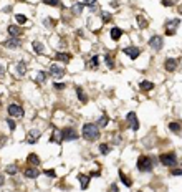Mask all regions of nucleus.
Masks as SVG:
<instances>
[{
  "label": "nucleus",
  "instance_id": "nucleus-1",
  "mask_svg": "<svg viewBox=\"0 0 182 192\" xmlns=\"http://www.w3.org/2000/svg\"><path fill=\"white\" fill-rule=\"evenodd\" d=\"M81 136H83L86 141H96L99 138V127L95 123H85L83 129H81Z\"/></svg>",
  "mask_w": 182,
  "mask_h": 192
},
{
  "label": "nucleus",
  "instance_id": "nucleus-2",
  "mask_svg": "<svg viewBox=\"0 0 182 192\" xmlns=\"http://www.w3.org/2000/svg\"><path fill=\"white\" fill-rule=\"evenodd\" d=\"M154 159L149 158V156H141V158L138 159V171L139 172H151L152 169H154V162H152Z\"/></svg>",
  "mask_w": 182,
  "mask_h": 192
},
{
  "label": "nucleus",
  "instance_id": "nucleus-3",
  "mask_svg": "<svg viewBox=\"0 0 182 192\" xmlns=\"http://www.w3.org/2000/svg\"><path fill=\"white\" fill-rule=\"evenodd\" d=\"M159 162L166 167H174L177 164V158H175V153H162L159 156Z\"/></svg>",
  "mask_w": 182,
  "mask_h": 192
},
{
  "label": "nucleus",
  "instance_id": "nucleus-4",
  "mask_svg": "<svg viewBox=\"0 0 182 192\" xmlns=\"http://www.w3.org/2000/svg\"><path fill=\"white\" fill-rule=\"evenodd\" d=\"M80 136H78V131L71 126H66L61 129V139L63 141H76Z\"/></svg>",
  "mask_w": 182,
  "mask_h": 192
},
{
  "label": "nucleus",
  "instance_id": "nucleus-5",
  "mask_svg": "<svg viewBox=\"0 0 182 192\" xmlns=\"http://www.w3.org/2000/svg\"><path fill=\"white\" fill-rule=\"evenodd\" d=\"M148 43H149V46H151L154 51H161L162 46H164V38L161 37V35H152Z\"/></svg>",
  "mask_w": 182,
  "mask_h": 192
},
{
  "label": "nucleus",
  "instance_id": "nucleus-6",
  "mask_svg": "<svg viewBox=\"0 0 182 192\" xmlns=\"http://www.w3.org/2000/svg\"><path fill=\"white\" fill-rule=\"evenodd\" d=\"M7 111H8V114L12 116V118H23V114H25V111H23V108L20 106V104H15V103L8 104Z\"/></svg>",
  "mask_w": 182,
  "mask_h": 192
},
{
  "label": "nucleus",
  "instance_id": "nucleus-7",
  "mask_svg": "<svg viewBox=\"0 0 182 192\" xmlns=\"http://www.w3.org/2000/svg\"><path fill=\"white\" fill-rule=\"evenodd\" d=\"M20 45H22V42H20L18 37H10V38L5 40V42H2V46H3V48H12V50L20 48Z\"/></svg>",
  "mask_w": 182,
  "mask_h": 192
},
{
  "label": "nucleus",
  "instance_id": "nucleus-8",
  "mask_svg": "<svg viewBox=\"0 0 182 192\" xmlns=\"http://www.w3.org/2000/svg\"><path fill=\"white\" fill-rule=\"evenodd\" d=\"M177 68H179L177 58H167V60L164 61V70H166V71H175Z\"/></svg>",
  "mask_w": 182,
  "mask_h": 192
},
{
  "label": "nucleus",
  "instance_id": "nucleus-9",
  "mask_svg": "<svg viewBox=\"0 0 182 192\" xmlns=\"http://www.w3.org/2000/svg\"><path fill=\"white\" fill-rule=\"evenodd\" d=\"M40 136H42V132H40L38 129H30L28 131V134H27V144H35V143H38V139Z\"/></svg>",
  "mask_w": 182,
  "mask_h": 192
},
{
  "label": "nucleus",
  "instance_id": "nucleus-10",
  "mask_svg": "<svg viewBox=\"0 0 182 192\" xmlns=\"http://www.w3.org/2000/svg\"><path fill=\"white\" fill-rule=\"evenodd\" d=\"M122 51H124V55L129 56L131 60H136V58L141 55V48H138V46H126Z\"/></svg>",
  "mask_w": 182,
  "mask_h": 192
},
{
  "label": "nucleus",
  "instance_id": "nucleus-11",
  "mask_svg": "<svg viewBox=\"0 0 182 192\" xmlns=\"http://www.w3.org/2000/svg\"><path fill=\"white\" fill-rule=\"evenodd\" d=\"M180 20L179 18H174L171 22H167V27H166V35L167 37H172V35H175V28L179 27Z\"/></svg>",
  "mask_w": 182,
  "mask_h": 192
},
{
  "label": "nucleus",
  "instance_id": "nucleus-12",
  "mask_svg": "<svg viewBox=\"0 0 182 192\" xmlns=\"http://www.w3.org/2000/svg\"><path fill=\"white\" fill-rule=\"evenodd\" d=\"M126 121L133 126V131H138V129H139V121H138L136 113H134V111H131V113L126 114Z\"/></svg>",
  "mask_w": 182,
  "mask_h": 192
},
{
  "label": "nucleus",
  "instance_id": "nucleus-13",
  "mask_svg": "<svg viewBox=\"0 0 182 192\" xmlns=\"http://www.w3.org/2000/svg\"><path fill=\"white\" fill-rule=\"evenodd\" d=\"M48 73H50V76H53V78H61V76H65V70H63L60 65H51Z\"/></svg>",
  "mask_w": 182,
  "mask_h": 192
},
{
  "label": "nucleus",
  "instance_id": "nucleus-14",
  "mask_svg": "<svg viewBox=\"0 0 182 192\" xmlns=\"http://www.w3.org/2000/svg\"><path fill=\"white\" fill-rule=\"evenodd\" d=\"M23 174H25L27 179H37L40 176V171H38V167H27L23 171Z\"/></svg>",
  "mask_w": 182,
  "mask_h": 192
},
{
  "label": "nucleus",
  "instance_id": "nucleus-15",
  "mask_svg": "<svg viewBox=\"0 0 182 192\" xmlns=\"http://www.w3.org/2000/svg\"><path fill=\"white\" fill-rule=\"evenodd\" d=\"M78 181L81 184V189H88V184L91 181V176H86V174H78Z\"/></svg>",
  "mask_w": 182,
  "mask_h": 192
},
{
  "label": "nucleus",
  "instance_id": "nucleus-16",
  "mask_svg": "<svg viewBox=\"0 0 182 192\" xmlns=\"http://www.w3.org/2000/svg\"><path fill=\"white\" fill-rule=\"evenodd\" d=\"M55 60L63 61V63H68L70 60H71V55H70V53H65V51H58V53L55 55Z\"/></svg>",
  "mask_w": 182,
  "mask_h": 192
},
{
  "label": "nucleus",
  "instance_id": "nucleus-17",
  "mask_svg": "<svg viewBox=\"0 0 182 192\" xmlns=\"http://www.w3.org/2000/svg\"><path fill=\"white\" fill-rule=\"evenodd\" d=\"M17 75H18V76H25L27 75V63L23 60L17 63Z\"/></svg>",
  "mask_w": 182,
  "mask_h": 192
},
{
  "label": "nucleus",
  "instance_id": "nucleus-18",
  "mask_svg": "<svg viewBox=\"0 0 182 192\" xmlns=\"http://www.w3.org/2000/svg\"><path fill=\"white\" fill-rule=\"evenodd\" d=\"M109 35H111V38L114 40V42H118V40L122 37V30L119 27H114V28H111V32H109Z\"/></svg>",
  "mask_w": 182,
  "mask_h": 192
},
{
  "label": "nucleus",
  "instance_id": "nucleus-19",
  "mask_svg": "<svg viewBox=\"0 0 182 192\" xmlns=\"http://www.w3.org/2000/svg\"><path fill=\"white\" fill-rule=\"evenodd\" d=\"M139 88L143 90V91H151V90H154V83H152V81L144 80V81H141V83H139Z\"/></svg>",
  "mask_w": 182,
  "mask_h": 192
},
{
  "label": "nucleus",
  "instance_id": "nucleus-20",
  "mask_svg": "<svg viewBox=\"0 0 182 192\" xmlns=\"http://www.w3.org/2000/svg\"><path fill=\"white\" fill-rule=\"evenodd\" d=\"M76 96H78V100L81 103H86L88 101V96H86V93L83 91V88L81 86H76Z\"/></svg>",
  "mask_w": 182,
  "mask_h": 192
},
{
  "label": "nucleus",
  "instance_id": "nucleus-21",
  "mask_svg": "<svg viewBox=\"0 0 182 192\" xmlns=\"http://www.w3.org/2000/svg\"><path fill=\"white\" fill-rule=\"evenodd\" d=\"M27 162H28V164H32V166H38L40 164V158H38V156L37 154H28L27 156Z\"/></svg>",
  "mask_w": 182,
  "mask_h": 192
},
{
  "label": "nucleus",
  "instance_id": "nucleus-22",
  "mask_svg": "<svg viewBox=\"0 0 182 192\" xmlns=\"http://www.w3.org/2000/svg\"><path fill=\"white\" fill-rule=\"evenodd\" d=\"M32 46H33L35 53H40V55H42L43 51H45V46H43V43H42V42H38V40H35V42L32 43Z\"/></svg>",
  "mask_w": 182,
  "mask_h": 192
},
{
  "label": "nucleus",
  "instance_id": "nucleus-23",
  "mask_svg": "<svg viewBox=\"0 0 182 192\" xmlns=\"http://www.w3.org/2000/svg\"><path fill=\"white\" fill-rule=\"evenodd\" d=\"M7 32H8L10 37H18V35H20V28L17 27V25H8Z\"/></svg>",
  "mask_w": 182,
  "mask_h": 192
},
{
  "label": "nucleus",
  "instance_id": "nucleus-24",
  "mask_svg": "<svg viewBox=\"0 0 182 192\" xmlns=\"http://www.w3.org/2000/svg\"><path fill=\"white\" fill-rule=\"evenodd\" d=\"M119 177H121V181H122V184H124L126 187H131V185H133V179H129L122 171H119Z\"/></svg>",
  "mask_w": 182,
  "mask_h": 192
},
{
  "label": "nucleus",
  "instance_id": "nucleus-25",
  "mask_svg": "<svg viewBox=\"0 0 182 192\" xmlns=\"http://www.w3.org/2000/svg\"><path fill=\"white\" fill-rule=\"evenodd\" d=\"M169 129H171L172 132H180L182 131V126L179 121H172V123H169Z\"/></svg>",
  "mask_w": 182,
  "mask_h": 192
},
{
  "label": "nucleus",
  "instance_id": "nucleus-26",
  "mask_svg": "<svg viewBox=\"0 0 182 192\" xmlns=\"http://www.w3.org/2000/svg\"><path fill=\"white\" fill-rule=\"evenodd\" d=\"M63 139H61V131H58V129H55L53 131V136L50 138V143H61Z\"/></svg>",
  "mask_w": 182,
  "mask_h": 192
},
{
  "label": "nucleus",
  "instance_id": "nucleus-27",
  "mask_svg": "<svg viewBox=\"0 0 182 192\" xmlns=\"http://www.w3.org/2000/svg\"><path fill=\"white\" fill-rule=\"evenodd\" d=\"M96 123H98V127H104V126H108V123H109V118H108L106 114H103L101 118H99V119L96 121Z\"/></svg>",
  "mask_w": 182,
  "mask_h": 192
},
{
  "label": "nucleus",
  "instance_id": "nucleus-28",
  "mask_svg": "<svg viewBox=\"0 0 182 192\" xmlns=\"http://www.w3.org/2000/svg\"><path fill=\"white\" fill-rule=\"evenodd\" d=\"M83 8H85V3H80V2H78V3H75V5H73V8H71V12H73L75 15H76V13L80 15L81 12H83Z\"/></svg>",
  "mask_w": 182,
  "mask_h": 192
},
{
  "label": "nucleus",
  "instance_id": "nucleus-29",
  "mask_svg": "<svg viewBox=\"0 0 182 192\" xmlns=\"http://www.w3.org/2000/svg\"><path fill=\"white\" fill-rule=\"evenodd\" d=\"M109 153H111L109 144H99V154H109Z\"/></svg>",
  "mask_w": 182,
  "mask_h": 192
},
{
  "label": "nucleus",
  "instance_id": "nucleus-30",
  "mask_svg": "<svg viewBox=\"0 0 182 192\" xmlns=\"http://www.w3.org/2000/svg\"><path fill=\"white\" fill-rule=\"evenodd\" d=\"M17 171H18V167H17L15 164H10V166L5 167V172L10 174V176H13V174H17Z\"/></svg>",
  "mask_w": 182,
  "mask_h": 192
},
{
  "label": "nucleus",
  "instance_id": "nucleus-31",
  "mask_svg": "<svg viewBox=\"0 0 182 192\" xmlns=\"http://www.w3.org/2000/svg\"><path fill=\"white\" fill-rule=\"evenodd\" d=\"M15 20H17V23H20V25H23V23L28 22V18H27L23 13H17V15H15Z\"/></svg>",
  "mask_w": 182,
  "mask_h": 192
},
{
  "label": "nucleus",
  "instance_id": "nucleus-32",
  "mask_svg": "<svg viewBox=\"0 0 182 192\" xmlns=\"http://www.w3.org/2000/svg\"><path fill=\"white\" fill-rule=\"evenodd\" d=\"M35 81H37V83H45V81H46V73H45V71H38Z\"/></svg>",
  "mask_w": 182,
  "mask_h": 192
},
{
  "label": "nucleus",
  "instance_id": "nucleus-33",
  "mask_svg": "<svg viewBox=\"0 0 182 192\" xmlns=\"http://www.w3.org/2000/svg\"><path fill=\"white\" fill-rule=\"evenodd\" d=\"M104 61H106L108 68H111V70L114 68V61H113V58H111V55H109V53H106V55H104Z\"/></svg>",
  "mask_w": 182,
  "mask_h": 192
},
{
  "label": "nucleus",
  "instance_id": "nucleus-34",
  "mask_svg": "<svg viewBox=\"0 0 182 192\" xmlns=\"http://www.w3.org/2000/svg\"><path fill=\"white\" fill-rule=\"evenodd\" d=\"M136 18H138V23H139V27H141V28H146V27H148V20H146L143 15H138Z\"/></svg>",
  "mask_w": 182,
  "mask_h": 192
},
{
  "label": "nucleus",
  "instance_id": "nucleus-35",
  "mask_svg": "<svg viewBox=\"0 0 182 192\" xmlns=\"http://www.w3.org/2000/svg\"><path fill=\"white\" fill-rule=\"evenodd\" d=\"M45 5H48V7H58L60 5V0H43Z\"/></svg>",
  "mask_w": 182,
  "mask_h": 192
},
{
  "label": "nucleus",
  "instance_id": "nucleus-36",
  "mask_svg": "<svg viewBox=\"0 0 182 192\" xmlns=\"http://www.w3.org/2000/svg\"><path fill=\"white\" fill-rule=\"evenodd\" d=\"M101 20H103L104 23H108V22L111 20V13H109V12H103V13H101Z\"/></svg>",
  "mask_w": 182,
  "mask_h": 192
},
{
  "label": "nucleus",
  "instance_id": "nucleus-37",
  "mask_svg": "<svg viewBox=\"0 0 182 192\" xmlns=\"http://www.w3.org/2000/svg\"><path fill=\"white\" fill-rule=\"evenodd\" d=\"M91 66H93V68H98V66H99V56H98V55H95V56L91 58Z\"/></svg>",
  "mask_w": 182,
  "mask_h": 192
},
{
  "label": "nucleus",
  "instance_id": "nucleus-38",
  "mask_svg": "<svg viewBox=\"0 0 182 192\" xmlns=\"http://www.w3.org/2000/svg\"><path fill=\"white\" fill-rule=\"evenodd\" d=\"M7 126H8V129H10V131H15V127H17L15 121L12 119V118H8V119H7Z\"/></svg>",
  "mask_w": 182,
  "mask_h": 192
},
{
  "label": "nucleus",
  "instance_id": "nucleus-39",
  "mask_svg": "<svg viewBox=\"0 0 182 192\" xmlns=\"http://www.w3.org/2000/svg\"><path fill=\"white\" fill-rule=\"evenodd\" d=\"M85 7H90V8L95 10V7H96V0H85Z\"/></svg>",
  "mask_w": 182,
  "mask_h": 192
},
{
  "label": "nucleus",
  "instance_id": "nucleus-40",
  "mask_svg": "<svg viewBox=\"0 0 182 192\" xmlns=\"http://www.w3.org/2000/svg\"><path fill=\"white\" fill-rule=\"evenodd\" d=\"M7 136H5V134H0V149H2L3 146H5V144H7Z\"/></svg>",
  "mask_w": 182,
  "mask_h": 192
},
{
  "label": "nucleus",
  "instance_id": "nucleus-41",
  "mask_svg": "<svg viewBox=\"0 0 182 192\" xmlns=\"http://www.w3.org/2000/svg\"><path fill=\"white\" fill-rule=\"evenodd\" d=\"M43 174H45V176H48V177H55V176H56L55 169H46V171H45Z\"/></svg>",
  "mask_w": 182,
  "mask_h": 192
},
{
  "label": "nucleus",
  "instance_id": "nucleus-42",
  "mask_svg": "<svg viewBox=\"0 0 182 192\" xmlns=\"http://www.w3.org/2000/svg\"><path fill=\"white\" fill-rule=\"evenodd\" d=\"M53 86H55V90L61 91V90H65V86H66V85H65V83H55Z\"/></svg>",
  "mask_w": 182,
  "mask_h": 192
},
{
  "label": "nucleus",
  "instance_id": "nucleus-43",
  "mask_svg": "<svg viewBox=\"0 0 182 192\" xmlns=\"http://www.w3.org/2000/svg\"><path fill=\"white\" fill-rule=\"evenodd\" d=\"M109 192H119L118 184H111V185H109Z\"/></svg>",
  "mask_w": 182,
  "mask_h": 192
},
{
  "label": "nucleus",
  "instance_id": "nucleus-44",
  "mask_svg": "<svg viewBox=\"0 0 182 192\" xmlns=\"http://www.w3.org/2000/svg\"><path fill=\"white\" fill-rule=\"evenodd\" d=\"M162 5H164V7H172L174 2H172V0H162Z\"/></svg>",
  "mask_w": 182,
  "mask_h": 192
},
{
  "label": "nucleus",
  "instance_id": "nucleus-45",
  "mask_svg": "<svg viewBox=\"0 0 182 192\" xmlns=\"http://www.w3.org/2000/svg\"><path fill=\"white\" fill-rule=\"evenodd\" d=\"M171 174L172 176H182V169H172Z\"/></svg>",
  "mask_w": 182,
  "mask_h": 192
},
{
  "label": "nucleus",
  "instance_id": "nucleus-46",
  "mask_svg": "<svg viewBox=\"0 0 182 192\" xmlns=\"http://www.w3.org/2000/svg\"><path fill=\"white\" fill-rule=\"evenodd\" d=\"M3 75H5V68L3 65H0V78H3Z\"/></svg>",
  "mask_w": 182,
  "mask_h": 192
},
{
  "label": "nucleus",
  "instance_id": "nucleus-47",
  "mask_svg": "<svg viewBox=\"0 0 182 192\" xmlns=\"http://www.w3.org/2000/svg\"><path fill=\"white\" fill-rule=\"evenodd\" d=\"M90 176H91V177H99V176H101V174H99V171H95V172H91Z\"/></svg>",
  "mask_w": 182,
  "mask_h": 192
},
{
  "label": "nucleus",
  "instance_id": "nucleus-48",
  "mask_svg": "<svg viewBox=\"0 0 182 192\" xmlns=\"http://www.w3.org/2000/svg\"><path fill=\"white\" fill-rule=\"evenodd\" d=\"M3 184H5V176H2V174H0V187H2Z\"/></svg>",
  "mask_w": 182,
  "mask_h": 192
},
{
  "label": "nucleus",
  "instance_id": "nucleus-49",
  "mask_svg": "<svg viewBox=\"0 0 182 192\" xmlns=\"http://www.w3.org/2000/svg\"><path fill=\"white\" fill-rule=\"evenodd\" d=\"M118 0H111V7H118Z\"/></svg>",
  "mask_w": 182,
  "mask_h": 192
},
{
  "label": "nucleus",
  "instance_id": "nucleus-50",
  "mask_svg": "<svg viewBox=\"0 0 182 192\" xmlns=\"http://www.w3.org/2000/svg\"><path fill=\"white\" fill-rule=\"evenodd\" d=\"M138 192H143V190H138Z\"/></svg>",
  "mask_w": 182,
  "mask_h": 192
}]
</instances>
